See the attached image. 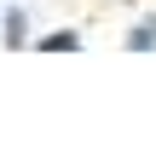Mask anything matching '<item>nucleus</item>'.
Masks as SVG:
<instances>
[{"label": "nucleus", "instance_id": "f257e3e1", "mask_svg": "<svg viewBox=\"0 0 156 156\" xmlns=\"http://www.w3.org/2000/svg\"><path fill=\"white\" fill-rule=\"evenodd\" d=\"M0 46L6 52H23V46H35V17H29V6H0Z\"/></svg>", "mask_w": 156, "mask_h": 156}, {"label": "nucleus", "instance_id": "f03ea898", "mask_svg": "<svg viewBox=\"0 0 156 156\" xmlns=\"http://www.w3.org/2000/svg\"><path fill=\"white\" fill-rule=\"evenodd\" d=\"M81 46H87V35H81V29H69V23H58V29L35 35V52H81Z\"/></svg>", "mask_w": 156, "mask_h": 156}, {"label": "nucleus", "instance_id": "20e7f679", "mask_svg": "<svg viewBox=\"0 0 156 156\" xmlns=\"http://www.w3.org/2000/svg\"><path fill=\"white\" fill-rule=\"evenodd\" d=\"M0 6H6V0H0Z\"/></svg>", "mask_w": 156, "mask_h": 156}, {"label": "nucleus", "instance_id": "7ed1b4c3", "mask_svg": "<svg viewBox=\"0 0 156 156\" xmlns=\"http://www.w3.org/2000/svg\"><path fill=\"white\" fill-rule=\"evenodd\" d=\"M122 46H127V52H156V12H139V17L127 23Z\"/></svg>", "mask_w": 156, "mask_h": 156}]
</instances>
